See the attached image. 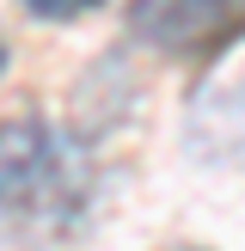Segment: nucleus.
<instances>
[{"label": "nucleus", "mask_w": 245, "mask_h": 251, "mask_svg": "<svg viewBox=\"0 0 245 251\" xmlns=\"http://www.w3.org/2000/svg\"><path fill=\"white\" fill-rule=\"evenodd\" d=\"M92 202V159L55 123H12L0 129V227L19 239H61L86 221Z\"/></svg>", "instance_id": "obj_1"}, {"label": "nucleus", "mask_w": 245, "mask_h": 251, "mask_svg": "<svg viewBox=\"0 0 245 251\" xmlns=\"http://www.w3.org/2000/svg\"><path fill=\"white\" fill-rule=\"evenodd\" d=\"M129 25L159 55L208 61L245 37V0H135Z\"/></svg>", "instance_id": "obj_2"}, {"label": "nucleus", "mask_w": 245, "mask_h": 251, "mask_svg": "<svg viewBox=\"0 0 245 251\" xmlns=\"http://www.w3.org/2000/svg\"><path fill=\"white\" fill-rule=\"evenodd\" d=\"M92 6H104V0H24V12H31V19H49V25H61V19H86Z\"/></svg>", "instance_id": "obj_3"}, {"label": "nucleus", "mask_w": 245, "mask_h": 251, "mask_svg": "<svg viewBox=\"0 0 245 251\" xmlns=\"http://www.w3.org/2000/svg\"><path fill=\"white\" fill-rule=\"evenodd\" d=\"M0 68H6V43H0Z\"/></svg>", "instance_id": "obj_4"}]
</instances>
